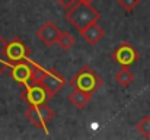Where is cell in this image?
Masks as SVG:
<instances>
[{"label":"cell","mask_w":150,"mask_h":140,"mask_svg":"<svg viewBox=\"0 0 150 140\" xmlns=\"http://www.w3.org/2000/svg\"><path fill=\"white\" fill-rule=\"evenodd\" d=\"M66 19H67L79 32H82L83 29H86L88 26H91L92 23H95V22L99 21L100 13L91 3L77 1L74 6H71L70 9H67Z\"/></svg>","instance_id":"6da1fadb"},{"label":"cell","mask_w":150,"mask_h":140,"mask_svg":"<svg viewBox=\"0 0 150 140\" xmlns=\"http://www.w3.org/2000/svg\"><path fill=\"white\" fill-rule=\"evenodd\" d=\"M70 85L76 89H82L85 92L93 93L102 86V79L92 67L85 66L76 73V76L71 79Z\"/></svg>","instance_id":"7a4b0ae2"},{"label":"cell","mask_w":150,"mask_h":140,"mask_svg":"<svg viewBox=\"0 0 150 140\" xmlns=\"http://www.w3.org/2000/svg\"><path fill=\"white\" fill-rule=\"evenodd\" d=\"M31 54V50L28 45L18 37H15L13 40L3 43V55L7 61V64L13 66L15 63L21 61V60H28Z\"/></svg>","instance_id":"3957f363"},{"label":"cell","mask_w":150,"mask_h":140,"mask_svg":"<svg viewBox=\"0 0 150 140\" xmlns=\"http://www.w3.org/2000/svg\"><path fill=\"white\" fill-rule=\"evenodd\" d=\"M111 58L117 64H120L121 67H130V66H133L139 61L140 54L131 44L124 41L111 53Z\"/></svg>","instance_id":"277c9868"},{"label":"cell","mask_w":150,"mask_h":140,"mask_svg":"<svg viewBox=\"0 0 150 140\" xmlns=\"http://www.w3.org/2000/svg\"><path fill=\"white\" fill-rule=\"evenodd\" d=\"M10 76L15 82L26 86L32 82V67L31 63L26 60H21L18 63H15L10 69Z\"/></svg>","instance_id":"5b68a950"},{"label":"cell","mask_w":150,"mask_h":140,"mask_svg":"<svg viewBox=\"0 0 150 140\" xmlns=\"http://www.w3.org/2000/svg\"><path fill=\"white\" fill-rule=\"evenodd\" d=\"M22 98L28 102V105H40V104L47 102L48 93L42 88L41 83H37L32 80L29 85H26V91L22 93Z\"/></svg>","instance_id":"8992f818"},{"label":"cell","mask_w":150,"mask_h":140,"mask_svg":"<svg viewBox=\"0 0 150 140\" xmlns=\"http://www.w3.org/2000/svg\"><path fill=\"white\" fill-rule=\"evenodd\" d=\"M42 88L47 91L48 98H52L54 95L61 91V88L64 86V77L57 72V70H48L47 75L44 76V79L41 80Z\"/></svg>","instance_id":"52a82bcc"},{"label":"cell","mask_w":150,"mask_h":140,"mask_svg":"<svg viewBox=\"0 0 150 140\" xmlns=\"http://www.w3.org/2000/svg\"><path fill=\"white\" fill-rule=\"evenodd\" d=\"M61 31L58 29V26L54 22H47L44 23L38 31H37V37L48 47H52L57 44V40L60 37Z\"/></svg>","instance_id":"ba28073f"},{"label":"cell","mask_w":150,"mask_h":140,"mask_svg":"<svg viewBox=\"0 0 150 140\" xmlns=\"http://www.w3.org/2000/svg\"><path fill=\"white\" fill-rule=\"evenodd\" d=\"M80 34H82L83 40H85L88 44H91V45L98 44L100 40L105 37V31L100 28L96 22H95V23H92L91 26H88L86 29H83Z\"/></svg>","instance_id":"9c48e42d"},{"label":"cell","mask_w":150,"mask_h":140,"mask_svg":"<svg viewBox=\"0 0 150 140\" xmlns=\"http://www.w3.org/2000/svg\"><path fill=\"white\" fill-rule=\"evenodd\" d=\"M91 99H92V93L85 92L82 89H76V88L73 89V92L69 95V101L76 108H79V109H83L85 107H88L89 102H91Z\"/></svg>","instance_id":"30bf717a"},{"label":"cell","mask_w":150,"mask_h":140,"mask_svg":"<svg viewBox=\"0 0 150 140\" xmlns=\"http://www.w3.org/2000/svg\"><path fill=\"white\" fill-rule=\"evenodd\" d=\"M25 115H26V118H28L35 127L44 130V133H48V130H47V123L42 120V117H41V114H40L37 105H29L28 109H26V112H25Z\"/></svg>","instance_id":"8fae6325"},{"label":"cell","mask_w":150,"mask_h":140,"mask_svg":"<svg viewBox=\"0 0 150 140\" xmlns=\"http://www.w3.org/2000/svg\"><path fill=\"white\" fill-rule=\"evenodd\" d=\"M114 79H115V82H117L121 88H128V86L133 83V80H134V75H133V72L130 70V67H121L120 72L115 73Z\"/></svg>","instance_id":"7c38bea8"},{"label":"cell","mask_w":150,"mask_h":140,"mask_svg":"<svg viewBox=\"0 0 150 140\" xmlns=\"http://www.w3.org/2000/svg\"><path fill=\"white\" fill-rule=\"evenodd\" d=\"M57 45L60 47L61 50H64V51H69L71 47L74 45L73 35L70 32H67V31H61V34H60V37L57 40Z\"/></svg>","instance_id":"4fadbf2b"},{"label":"cell","mask_w":150,"mask_h":140,"mask_svg":"<svg viewBox=\"0 0 150 140\" xmlns=\"http://www.w3.org/2000/svg\"><path fill=\"white\" fill-rule=\"evenodd\" d=\"M136 130L144 139H149L150 137V115H144L143 118L139 120V123L136 124Z\"/></svg>","instance_id":"5bb4252c"},{"label":"cell","mask_w":150,"mask_h":140,"mask_svg":"<svg viewBox=\"0 0 150 140\" xmlns=\"http://www.w3.org/2000/svg\"><path fill=\"white\" fill-rule=\"evenodd\" d=\"M31 67H32V80L37 83H41V80L44 79V76L47 75L48 70H45L42 66L35 64V63H31Z\"/></svg>","instance_id":"9a60e30c"},{"label":"cell","mask_w":150,"mask_h":140,"mask_svg":"<svg viewBox=\"0 0 150 140\" xmlns=\"http://www.w3.org/2000/svg\"><path fill=\"white\" fill-rule=\"evenodd\" d=\"M37 108H38V111H40V114H41V117H42V120L45 121V123H48L50 120L54 118V111L51 109L50 107L44 102V104H40V105H37Z\"/></svg>","instance_id":"2e32d148"},{"label":"cell","mask_w":150,"mask_h":140,"mask_svg":"<svg viewBox=\"0 0 150 140\" xmlns=\"http://www.w3.org/2000/svg\"><path fill=\"white\" fill-rule=\"evenodd\" d=\"M117 1L125 12H133L140 4V0H117Z\"/></svg>","instance_id":"e0dca14e"},{"label":"cell","mask_w":150,"mask_h":140,"mask_svg":"<svg viewBox=\"0 0 150 140\" xmlns=\"http://www.w3.org/2000/svg\"><path fill=\"white\" fill-rule=\"evenodd\" d=\"M55 1H57L60 6H63V7L67 10V9H70L71 6H74L79 0H55Z\"/></svg>","instance_id":"ac0fdd59"},{"label":"cell","mask_w":150,"mask_h":140,"mask_svg":"<svg viewBox=\"0 0 150 140\" xmlns=\"http://www.w3.org/2000/svg\"><path fill=\"white\" fill-rule=\"evenodd\" d=\"M79 1H83V3H92L93 0H79Z\"/></svg>","instance_id":"d6986e66"}]
</instances>
